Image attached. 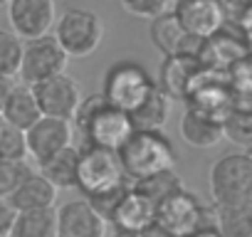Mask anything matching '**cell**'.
I'll use <instances>...</instances> for the list:
<instances>
[{
	"label": "cell",
	"mask_w": 252,
	"mask_h": 237,
	"mask_svg": "<svg viewBox=\"0 0 252 237\" xmlns=\"http://www.w3.org/2000/svg\"><path fill=\"white\" fill-rule=\"evenodd\" d=\"M72 118L77 121V126L82 129L87 144L101 146V148H109V151H116L134 131L129 114L116 109V106H111L101 96V91L82 96Z\"/></svg>",
	"instance_id": "1"
},
{
	"label": "cell",
	"mask_w": 252,
	"mask_h": 237,
	"mask_svg": "<svg viewBox=\"0 0 252 237\" xmlns=\"http://www.w3.org/2000/svg\"><path fill=\"white\" fill-rule=\"evenodd\" d=\"M116 158L121 173L131 183L176 166V151L171 141L163 136V131H144V129L131 131V136L116 148Z\"/></svg>",
	"instance_id": "2"
},
{
	"label": "cell",
	"mask_w": 252,
	"mask_h": 237,
	"mask_svg": "<svg viewBox=\"0 0 252 237\" xmlns=\"http://www.w3.org/2000/svg\"><path fill=\"white\" fill-rule=\"evenodd\" d=\"M213 205H252V156L247 148L220 156L210 168Z\"/></svg>",
	"instance_id": "3"
},
{
	"label": "cell",
	"mask_w": 252,
	"mask_h": 237,
	"mask_svg": "<svg viewBox=\"0 0 252 237\" xmlns=\"http://www.w3.org/2000/svg\"><path fill=\"white\" fill-rule=\"evenodd\" d=\"M52 37L60 42L64 55L72 59H84L94 55L104 42V23L94 10L67 8L55 18Z\"/></svg>",
	"instance_id": "4"
},
{
	"label": "cell",
	"mask_w": 252,
	"mask_h": 237,
	"mask_svg": "<svg viewBox=\"0 0 252 237\" xmlns=\"http://www.w3.org/2000/svg\"><path fill=\"white\" fill-rule=\"evenodd\" d=\"M154 87H156V79L151 77V72L144 64H139L134 59H121L106 69L101 96L111 106L129 114L149 96V91Z\"/></svg>",
	"instance_id": "5"
},
{
	"label": "cell",
	"mask_w": 252,
	"mask_h": 237,
	"mask_svg": "<svg viewBox=\"0 0 252 237\" xmlns=\"http://www.w3.org/2000/svg\"><path fill=\"white\" fill-rule=\"evenodd\" d=\"M124 180H129V178L121 173L116 151L92 146V144H87V148L79 151V156H77V185L74 188L82 190L84 198L106 193Z\"/></svg>",
	"instance_id": "6"
},
{
	"label": "cell",
	"mask_w": 252,
	"mask_h": 237,
	"mask_svg": "<svg viewBox=\"0 0 252 237\" xmlns=\"http://www.w3.org/2000/svg\"><path fill=\"white\" fill-rule=\"evenodd\" d=\"M156 220L176 237H186L198 227H215L213 207H205L195 193L186 190V185L156 205Z\"/></svg>",
	"instance_id": "7"
},
{
	"label": "cell",
	"mask_w": 252,
	"mask_h": 237,
	"mask_svg": "<svg viewBox=\"0 0 252 237\" xmlns=\"http://www.w3.org/2000/svg\"><path fill=\"white\" fill-rule=\"evenodd\" d=\"M67 62H69V57L64 55L60 42L52 37V32L32 37V40H23L18 79L25 84H37L47 77L67 72Z\"/></svg>",
	"instance_id": "8"
},
{
	"label": "cell",
	"mask_w": 252,
	"mask_h": 237,
	"mask_svg": "<svg viewBox=\"0 0 252 237\" xmlns=\"http://www.w3.org/2000/svg\"><path fill=\"white\" fill-rule=\"evenodd\" d=\"M72 146V121L57 116H40L25 129V153L32 166Z\"/></svg>",
	"instance_id": "9"
},
{
	"label": "cell",
	"mask_w": 252,
	"mask_h": 237,
	"mask_svg": "<svg viewBox=\"0 0 252 237\" xmlns=\"http://www.w3.org/2000/svg\"><path fill=\"white\" fill-rule=\"evenodd\" d=\"M30 87L35 91L40 114L72 121V116L79 106V99H82V89L67 72H60V74L47 77V79H42L37 84H30Z\"/></svg>",
	"instance_id": "10"
},
{
	"label": "cell",
	"mask_w": 252,
	"mask_h": 237,
	"mask_svg": "<svg viewBox=\"0 0 252 237\" xmlns=\"http://www.w3.org/2000/svg\"><path fill=\"white\" fill-rule=\"evenodd\" d=\"M8 23L20 40H32L52 32L57 5L55 0H8Z\"/></svg>",
	"instance_id": "11"
},
{
	"label": "cell",
	"mask_w": 252,
	"mask_h": 237,
	"mask_svg": "<svg viewBox=\"0 0 252 237\" xmlns=\"http://www.w3.org/2000/svg\"><path fill=\"white\" fill-rule=\"evenodd\" d=\"M171 13L186 28V32H190L198 40L210 37L227 20L222 0H176L171 5Z\"/></svg>",
	"instance_id": "12"
},
{
	"label": "cell",
	"mask_w": 252,
	"mask_h": 237,
	"mask_svg": "<svg viewBox=\"0 0 252 237\" xmlns=\"http://www.w3.org/2000/svg\"><path fill=\"white\" fill-rule=\"evenodd\" d=\"M55 237H104L106 220L89 205V200H69L55 210Z\"/></svg>",
	"instance_id": "13"
},
{
	"label": "cell",
	"mask_w": 252,
	"mask_h": 237,
	"mask_svg": "<svg viewBox=\"0 0 252 237\" xmlns=\"http://www.w3.org/2000/svg\"><path fill=\"white\" fill-rule=\"evenodd\" d=\"M154 220H156V205H154V200L146 198L139 188H134V183L126 188V193L116 200V205L111 207V212L106 217V222H111L114 230L134 232V235H139Z\"/></svg>",
	"instance_id": "14"
},
{
	"label": "cell",
	"mask_w": 252,
	"mask_h": 237,
	"mask_svg": "<svg viewBox=\"0 0 252 237\" xmlns=\"http://www.w3.org/2000/svg\"><path fill=\"white\" fill-rule=\"evenodd\" d=\"M149 37L154 42V47L163 55H198V47L203 40L193 37L190 32H186V28L176 20V15L168 10H163L161 15L151 18V28H149Z\"/></svg>",
	"instance_id": "15"
},
{
	"label": "cell",
	"mask_w": 252,
	"mask_h": 237,
	"mask_svg": "<svg viewBox=\"0 0 252 237\" xmlns=\"http://www.w3.org/2000/svg\"><path fill=\"white\" fill-rule=\"evenodd\" d=\"M200 62L195 55H171L166 57V62L161 64V72H158V82L156 87L173 101H183L188 96V89L195 79V74L200 72Z\"/></svg>",
	"instance_id": "16"
},
{
	"label": "cell",
	"mask_w": 252,
	"mask_h": 237,
	"mask_svg": "<svg viewBox=\"0 0 252 237\" xmlns=\"http://www.w3.org/2000/svg\"><path fill=\"white\" fill-rule=\"evenodd\" d=\"M181 136L188 146L193 148H213L222 141V124L220 116H213L208 111H200L195 106H188L186 114L181 116Z\"/></svg>",
	"instance_id": "17"
},
{
	"label": "cell",
	"mask_w": 252,
	"mask_h": 237,
	"mask_svg": "<svg viewBox=\"0 0 252 237\" xmlns=\"http://www.w3.org/2000/svg\"><path fill=\"white\" fill-rule=\"evenodd\" d=\"M15 210H35V207H55V198H57V188L42 176L37 173V168L32 173H28L18 188L8 195Z\"/></svg>",
	"instance_id": "18"
},
{
	"label": "cell",
	"mask_w": 252,
	"mask_h": 237,
	"mask_svg": "<svg viewBox=\"0 0 252 237\" xmlns=\"http://www.w3.org/2000/svg\"><path fill=\"white\" fill-rule=\"evenodd\" d=\"M0 114H3L8 121H13L15 126H20L23 131L35 121V118L42 116L40 114V106H37V99H35V91L25 82H13L10 84Z\"/></svg>",
	"instance_id": "19"
},
{
	"label": "cell",
	"mask_w": 252,
	"mask_h": 237,
	"mask_svg": "<svg viewBox=\"0 0 252 237\" xmlns=\"http://www.w3.org/2000/svg\"><path fill=\"white\" fill-rule=\"evenodd\" d=\"M168 114H171V99L158 89L154 87L149 91V96L129 111V118H131V126L134 129H144V131H161L168 121Z\"/></svg>",
	"instance_id": "20"
},
{
	"label": "cell",
	"mask_w": 252,
	"mask_h": 237,
	"mask_svg": "<svg viewBox=\"0 0 252 237\" xmlns=\"http://www.w3.org/2000/svg\"><path fill=\"white\" fill-rule=\"evenodd\" d=\"M77 156H79V151L74 146H67V148L57 151L55 156L45 158L42 163H37L35 168L57 190H69L77 185Z\"/></svg>",
	"instance_id": "21"
},
{
	"label": "cell",
	"mask_w": 252,
	"mask_h": 237,
	"mask_svg": "<svg viewBox=\"0 0 252 237\" xmlns=\"http://www.w3.org/2000/svg\"><path fill=\"white\" fill-rule=\"evenodd\" d=\"M55 207L18 210L8 237H55Z\"/></svg>",
	"instance_id": "22"
},
{
	"label": "cell",
	"mask_w": 252,
	"mask_h": 237,
	"mask_svg": "<svg viewBox=\"0 0 252 237\" xmlns=\"http://www.w3.org/2000/svg\"><path fill=\"white\" fill-rule=\"evenodd\" d=\"M213 212L222 237H252V205H213Z\"/></svg>",
	"instance_id": "23"
},
{
	"label": "cell",
	"mask_w": 252,
	"mask_h": 237,
	"mask_svg": "<svg viewBox=\"0 0 252 237\" xmlns=\"http://www.w3.org/2000/svg\"><path fill=\"white\" fill-rule=\"evenodd\" d=\"M220 124H222V139L232 141L240 148H250V144H252V111H250V106L232 104L222 114Z\"/></svg>",
	"instance_id": "24"
},
{
	"label": "cell",
	"mask_w": 252,
	"mask_h": 237,
	"mask_svg": "<svg viewBox=\"0 0 252 237\" xmlns=\"http://www.w3.org/2000/svg\"><path fill=\"white\" fill-rule=\"evenodd\" d=\"M134 188H139L146 198L154 200V205H158L163 198H168L171 193L181 190L183 188V180H181V176L173 173V168H168V171H161V173H154L149 178L136 180Z\"/></svg>",
	"instance_id": "25"
},
{
	"label": "cell",
	"mask_w": 252,
	"mask_h": 237,
	"mask_svg": "<svg viewBox=\"0 0 252 237\" xmlns=\"http://www.w3.org/2000/svg\"><path fill=\"white\" fill-rule=\"evenodd\" d=\"M23 57V40L13 30L0 28V77L15 79Z\"/></svg>",
	"instance_id": "26"
},
{
	"label": "cell",
	"mask_w": 252,
	"mask_h": 237,
	"mask_svg": "<svg viewBox=\"0 0 252 237\" xmlns=\"http://www.w3.org/2000/svg\"><path fill=\"white\" fill-rule=\"evenodd\" d=\"M0 158L3 161H20L28 158L25 153V131L0 114Z\"/></svg>",
	"instance_id": "27"
},
{
	"label": "cell",
	"mask_w": 252,
	"mask_h": 237,
	"mask_svg": "<svg viewBox=\"0 0 252 237\" xmlns=\"http://www.w3.org/2000/svg\"><path fill=\"white\" fill-rule=\"evenodd\" d=\"M32 171H35V166L28 158H20V161L0 158V195H10L18 188V183Z\"/></svg>",
	"instance_id": "28"
},
{
	"label": "cell",
	"mask_w": 252,
	"mask_h": 237,
	"mask_svg": "<svg viewBox=\"0 0 252 237\" xmlns=\"http://www.w3.org/2000/svg\"><path fill=\"white\" fill-rule=\"evenodd\" d=\"M119 5L134 18L151 20V18H156L163 10L171 8V0H119Z\"/></svg>",
	"instance_id": "29"
},
{
	"label": "cell",
	"mask_w": 252,
	"mask_h": 237,
	"mask_svg": "<svg viewBox=\"0 0 252 237\" xmlns=\"http://www.w3.org/2000/svg\"><path fill=\"white\" fill-rule=\"evenodd\" d=\"M222 5H225V10H227V18H235V20H240V23H232V25H237V28H242L245 30V18L250 15V5H252V0H222Z\"/></svg>",
	"instance_id": "30"
},
{
	"label": "cell",
	"mask_w": 252,
	"mask_h": 237,
	"mask_svg": "<svg viewBox=\"0 0 252 237\" xmlns=\"http://www.w3.org/2000/svg\"><path fill=\"white\" fill-rule=\"evenodd\" d=\"M15 207L10 203L8 195H0V237H8L10 227H13V220H15Z\"/></svg>",
	"instance_id": "31"
},
{
	"label": "cell",
	"mask_w": 252,
	"mask_h": 237,
	"mask_svg": "<svg viewBox=\"0 0 252 237\" xmlns=\"http://www.w3.org/2000/svg\"><path fill=\"white\" fill-rule=\"evenodd\" d=\"M139 237H176L168 227H163L158 220H154L151 225H146L141 232H139Z\"/></svg>",
	"instance_id": "32"
},
{
	"label": "cell",
	"mask_w": 252,
	"mask_h": 237,
	"mask_svg": "<svg viewBox=\"0 0 252 237\" xmlns=\"http://www.w3.org/2000/svg\"><path fill=\"white\" fill-rule=\"evenodd\" d=\"M186 237H222V235L218 232V227H198V230L188 232Z\"/></svg>",
	"instance_id": "33"
},
{
	"label": "cell",
	"mask_w": 252,
	"mask_h": 237,
	"mask_svg": "<svg viewBox=\"0 0 252 237\" xmlns=\"http://www.w3.org/2000/svg\"><path fill=\"white\" fill-rule=\"evenodd\" d=\"M15 79H5V77H0V109H3V101H5V96H8V89H10V84H13Z\"/></svg>",
	"instance_id": "34"
},
{
	"label": "cell",
	"mask_w": 252,
	"mask_h": 237,
	"mask_svg": "<svg viewBox=\"0 0 252 237\" xmlns=\"http://www.w3.org/2000/svg\"><path fill=\"white\" fill-rule=\"evenodd\" d=\"M104 237H139V235H134V232H121V230H114L111 235H104Z\"/></svg>",
	"instance_id": "35"
},
{
	"label": "cell",
	"mask_w": 252,
	"mask_h": 237,
	"mask_svg": "<svg viewBox=\"0 0 252 237\" xmlns=\"http://www.w3.org/2000/svg\"><path fill=\"white\" fill-rule=\"evenodd\" d=\"M8 5V0H0V8H5Z\"/></svg>",
	"instance_id": "36"
}]
</instances>
